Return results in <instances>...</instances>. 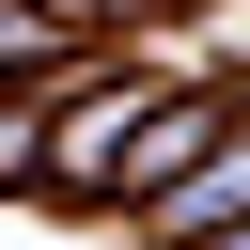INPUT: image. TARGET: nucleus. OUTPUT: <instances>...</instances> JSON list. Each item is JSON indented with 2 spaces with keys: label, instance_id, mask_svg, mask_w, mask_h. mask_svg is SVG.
Returning a JSON list of instances; mask_svg holds the SVG:
<instances>
[{
  "label": "nucleus",
  "instance_id": "nucleus-1",
  "mask_svg": "<svg viewBox=\"0 0 250 250\" xmlns=\"http://www.w3.org/2000/svg\"><path fill=\"white\" fill-rule=\"evenodd\" d=\"M188 219H250V141H234V156H203V172L172 188V234H188Z\"/></svg>",
  "mask_w": 250,
  "mask_h": 250
},
{
  "label": "nucleus",
  "instance_id": "nucleus-2",
  "mask_svg": "<svg viewBox=\"0 0 250 250\" xmlns=\"http://www.w3.org/2000/svg\"><path fill=\"white\" fill-rule=\"evenodd\" d=\"M234 250H250V234H234Z\"/></svg>",
  "mask_w": 250,
  "mask_h": 250
}]
</instances>
